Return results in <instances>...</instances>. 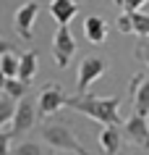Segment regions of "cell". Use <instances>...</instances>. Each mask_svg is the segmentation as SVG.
I'll return each mask as SVG.
<instances>
[{"instance_id": "cell-1", "label": "cell", "mask_w": 149, "mask_h": 155, "mask_svg": "<svg viewBox=\"0 0 149 155\" xmlns=\"http://www.w3.org/2000/svg\"><path fill=\"white\" fill-rule=\"evenodd\" d=\"M68 108L89 116L99 124H120V97H97L89 92H79L76 97H68Z\"/></svg>"}, {"instance_id": "cell-2", "label": "cell", "mask_w": 149, "mask_h": 155, "mask_svg": "<svg viewBox=\"0 0 149 155\" xmlns=\"http://www.w3.org/2000/svg\"><path fill=\"white\" fill-rule=\"evenodd\" d=\"M39 134H42V139H45L52 150H63V153H84V147H81V142L76 139L71 124H66V121H47V124H42Z\"/></svg>"}, {"instance_id": "cell-3", "label": "cell", "mask_w": 149, "mask_h": 155, "mask_svg": "<svg viewBox=\"0 0 149 155\" xmlns=\"http://www.w3.org/2000/svg\"><path fill=\"white\" fill-rule=\"evenodd\" d=\"M37 118H39V105L34 103V97L26 95V97L18 100V108H16V113H13V118L8 124H3V131H8L11 137H21L26 131H32Z\"/></svg>"}, {"instance_id": "cell-4", "label": "cell", "mask_w": 149, "mask_h": 155, "mask_svg": "<svg viewBox=\"0 0 149 155\" xmlns=\"http://www.w3.org/2000/svg\"><path fill=\"white\" fill-rule=\"evenodd\" d=\"M73 53H76V40L71 34V29H68V24H58L55 37H52V58H55L58 68H66L71 63Z\"/></svg>"}, {"instance_id": "cell-5", "label": "cell", "mask_w": 149, "mask_h": 155, "mask_svg": "<svg viewBox=\"0 0 149 155\" xmlns=\"http://www.w3.org/2000/svg\"><path fill=\"white\" fill-rule=\"evenodd\" d=\"M37 105H39V118H47V116H55L63 105H68V97H66V92H63L60 84L50 82L39 90Z\"/></svg>"}, {"instance_id": "cell-6", "label": "cell", "mask_w": 149, "mask_h": 155, "mask_svg": "<svg viewBox=\"0 0 149 155\" xmlns=\"http://www.w3.org/2000/svg\"><path fill=\"white\" fill-rule=\"evenodd\" d=\"M107 71V61L99 55H86L79 63V76H76V92H86L92 82H97L99 76Z\"/></svg>"}, {"instance_id": "cell-7", "label": "cell", "mask_w": 149, "mask_h": 155, "mask_svg": "<svg viewBox=\"0 0 149 155\" xmlns=\"http://www.w3.org/2000/svg\"><path fill=\"white\" fill-rule=\"evenodd\" d=\"M37 16H39V3L37 0H26V3H21L16 8V13H13V29H16V34L21 40H32Z\"/></svg>"}, {"instance_id": "cell-8", "label": "cell", "mask_w": 149, "mask_h": 155, "mask_svg": "<svg viewBox=\"0 0 149 155\" xmlns=\"http://www.w3.org/2000/svg\"><path fill=\"white\" fill-rule=\"evenodd\" d=\"M118 29L123 34H139V37H149V13L144 11H123L118 16Z\"/></svg>"}, {"instance_id": "cell-9", "label": "cell", "mask_w": 149, "mask_h": 155, "mask_svg": "<svg viewBox=\"0 0 149 155\" xmlns=\"http://www.w3.org/2000/svg\"><path fill=\"white\" fill-rule=\"evenodd\" d=\"M128 92L133 97V110L141 116H149V74H136L128 84Z\"/></svg>"}, {"instance_id": "cell-10", "label": "cell", "mask_w": 149, "mask_h": 155, "mask_svg": "<svg viewBox=\"0 0 149 155\" xmlns=\"http://www.w3.org/2000/svg\"><path fill=\"white\" fill-rule=\"evenodd\" d=\"M147 118L149 116H141V113L133 110V116L123 124L126 137L131 139V142H136L139 147H144V150H149V124H147Z\"/></svg>"}, {"instance_id": "cell-11", "label": "cell", "mask_w": 149, "mask_h": 155, "mask_svg": "<svg viewBox=\"0 0 149 155\" xmlns=\"http://www.w3.org/2000/svg\"><path fill=\"white\" fill-rule=\"evenodd\" d=\"M120 124H102V131H99V147L107 155H115L123 145V134L126 131L118 129Z\"/></svg>"}, {"instance_id": "cell-12", "label": "cell", "mask_w": 149, "mask_h": 155, "mask_svg": "<svg viewBox=\"0 0 149 155\" xmlns=\"http://www.w3.org/2000/svg\"><path fill=\"white\" fill-rule=\"evenodd\" d=\"M50 13L58 24H71L79 16V3L76 0H50Z\"/></svg>"}, {"instance_id": "cell-13", "label": "cell", "mask_w": 149, "mask_h": 155, "mask_svg": "<svg viewBox=\"0 0 149 155\" xmlns=\"http://www.w3.org/2000/svg\"><path fill=\"white\" fill-rule=\"evenodd\" d=\"M84 37L92 42V45H102L107 40V21L99 16H86L84 18Z\"/></svg>"}, {"instance_id": "cell-14", "label": "cell", "mask_w": 149, "mask_h": 155, "mask_svg": "<svg viewBox=\"0 0 149 155\" xmlns=\"http://www.w3.org/2000/svg\"><path fill=\"white\" fill-rule=\"evenodd\" d=\"M18 66H21V55L13 53L8 42H3V53H0V71L3 76H18Z\"/></svg>"}, {"instance_id": "cell-15", "label": "cell", "mask_w": 149, "mask_h": 155, "mask_svg": "<svg viewBox=\"0 0 149 155\" xmlns=\"http://www.w3.org/2000/svg\"><path fill=\"white\" fill-rule=\"evenodd\" d=\"M37 63H39V58H37L34 50L24 53V55H21V66H18V79H24V82L32 84L34 74H37Z\"/></svg>"}, {"instance_id": "cell-16", "label": "cell", "mask_w": 149, "mask_h": 155, "mask_svg": "<svg viewBox=\"0 0 149 155\" xmlns=\"http://www.w3.org/2000/svg\"><path fill=\"white\" fill-rule=\"evenodd\" d=\"M29 87H32V84H29V82H24V79H18V76H3V92L13 95L16 100L26 97Z\"/></svg>"}, {"instance_id": "cell-17", "label": "cell", "mask_w": 149, "mask_h": 155, "mask_svg": "<svg viewBox=\"0 0 149 155\" xmlns=\"http://www.w3.org/2000/svg\"><path fill=\"white\" fill-rule=\"evenodd\" d=\"M16 108H18V100L13 97V95H8V92H3V95H0V126H3V124H8L11 118H13Z\"/></svg>"}, {"instance_id": "cell-18", "label": "cell", "mask_w": 149, "mask_h": 155, "mask_svg": "<svg viewBox=\"0 0 149 155\" xmlns=\"http://www.w3.org/2000/svg\"><path fill=\"white\" fill-rule=\"evenodd\" d=\"M11 153L13 155H42V147L37 145V142H21V145H16Z\"/></svg>"}, {"instance_id": "cell-19", "label": "cell", "mask_w": 149, "mask_h": 155, "mask_svg": "<svg viewBox=\"0 0 149 155\" xmlns=\"http://www.w3.org/2000/svg\"><path fill=\"white\" fill-rule=\"evenodd\" d=\"M136 58H139L141 63L149 66V42H147V37H141L139 45H136Z\"/></svg>"}, {"instance_id": "cell-20", "label": "cell", "mask_w": 149, "mask_h": 155, "mask_svg": "<svg viewBox=\"0 0 149 155\" xmlns=\"http://www.w3.org/2000/svg\"><path fill=\"white\" fill-rule=\"evenodd\" d=\"M115 3H118V8H120V11H139L147 0H115Z\"/></svg>"}]
</instances>
